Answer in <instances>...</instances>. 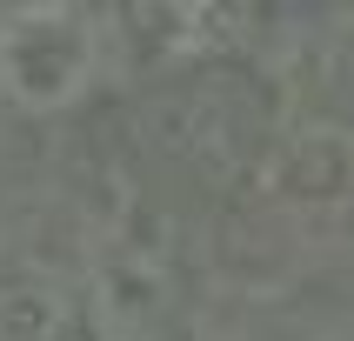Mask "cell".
<instances>
[{"label": "cell", "instance_id": "obj_1", "mask_svg": "<svg viewBox=\"0 0 354 341\" xmlns=\"http://www.w3.org/2000/svg\"><path fill=\"white\" fill-rule=\"evenodd\" d=\"M94 74V27L67 7H27L0 27V87L20 107H60Z\"/></svg>", "mask_w": 354, "mask_h": 341}]
</instances>
